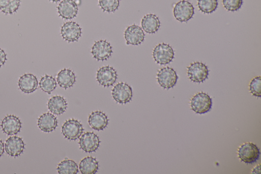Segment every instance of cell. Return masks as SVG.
I'll list each match as a JSON object with an SVG mask.
<instances>
[{
  "mask_svg": "<svg viewBox=\"0 0 261 174\" xmlns=\"http://www.w3.org/2000/svg\"><path fill=\"white\" fill-rule=\"evenodd\" d=\"M80 25L75 22L66 23L62 27L61 34L63 39L69 43L78 41L81 36Z\"/></svg>",
  "mask_w": 261,
  "mask_h": 174,
  "instance_id": "30bf717a",
  "label": "cell"
},
{
  "mask_svg": "<svg viewBox=\"0 0 261 174\" xmlns=\"http://www.w3.org/2000/svg\"><path fill=\"white\" fill-rule=\"evenodd\" d=\"M109 120L105 113L101 111L92 112L89 119L91 127L97 131H101L106 128Z\"/></svg>",
  "mask_w": 261,
  "mask_h": 174,
  "instance_id": "ac0fdd59",
  "label": "cell"
},
{
  "mask_svg": "<svg viewBox=\"0 0 261 174\" xmlns=\"http://www.w3.org/2000/svg\"><path fill=\"white\" fill-rule=\"evenodd\" d=\"M57 9L60 16L67 20L75 18L78 11V6L73 0H64Z\"/></svg>",
  "mask_w": 261,
  "mask_h": 174,
  "instance_id": "2e32d148",
  "label": "cell"
},
{
  "mask_svg": "<svg viewBox=\"0 0 261 174\" xmlns=\"http://www.w3.org/2000/svg\"><path fill=\"white\" fill-rule=\"evenodd\" d=\"M50 1H51L53 3H57V2L61 1V0H50Z\"/></svg>",
  "mask_w": 261,
  "mask_h": 174,
  "instance_id": "836d02e7",
  "label": "cell"
},
{
  "mask_svg": "<svg viewBox=\"0 0 261 174\" xmlns=\"http://www.w3.org/2000/svg\"><path fill=\"white\" fill-rule=\"evenodd\" d=\"M112 53V48L110 44L104 40L96 42L92 50L94 57L98 61L107 60L111 57Z\"/></svg>",
  "mask_w": 261,
  "mask_h": 174,
  "instance_id": "9c48e42d",
  "label": "cell"
},
{
  "mask_svg": "<svg viewBox=\"0 0 261 174\" xmlns=\"http://www.w3.org/2000/svg\"><path fill=\"white\" fill-rule=\"evenodd\" d=\"M125 38L127 45L137 46L144 41L145 35L141 27L133 25L128 27L126 30Z\"/></svg>",
  "mask_w": 261,
  "mask_h": 174,
  "instance_id": "4fadbf2b",
  "label": "cell"
},
{
  "mask_svg": "<svg viewBox=\"0 0 261 174\" xmlns=\"http://www.w3.org/2000/svg\"><path fill=\"white\" fill-rule=\"evenodd\" d=\"M194 14L193 6L185 0L177 3L173 9L175 18L181 22H187L193 17Z\"/></svg>",
  "mask_w": 261,
  "mask_h": 174,
  "instance_id": "277c9868",
  "label": "cell"
},
{
  "mask_svg": "<svg viewBox=\"0 0 261 174\" xmlns=\"http://www.w3.org/2000/svg\"><path fill=\"white\" fill-rule=\"evenodd\" d=\"M261 77L260 76L253 78L249 84V91L251 94L257 97H260Z\"/></svg>",
  "mask_w": 261,
  "mask_h": 174,
  "instance_id": "f546056e",
  "label": "cell"
},
{
  "mask_svg": "<svg viewBox=\"0 0 261 174\" xmlns=\"http://www.w3.org/2000/svg\"><path fill=\"white\" fill-rule=\"evenodd\" d=\"M3 131L9 135L19 133L22 128L20 119L14 115H8L3 120L1 124Z\"/></svg>",
  "mask_w": 261,
  "mask_h": 174,
  "instance_id": "5bb4252c",
  "label": "cell"
},
{
  "mask_svg": "<svg viewBox=\"0 0 261 174\" xmlns=\"http://www.w3.org/2000/svg\"><path fill=\"white\" fill-rule=\"evenodd\" d=\"M224 8L230 12L238 11L242 7L243 0H222Z\"/></svg>",
  "mask_w": 261,
  "mask_h": 174,
  "instance_id": "f1b7e54d",
  "label": "cell"
},
{
  "mask_svg": "<svg viewBox=\"0 0 261 174\" xmlns=\"http://www.w3.org/2000/svg\"><path fill=\"white\" fill-rule=\"evenodd\" d=\"M118 78L117 71L110 66L100 68L97 72V79L99 83L104 87L113 85Z\"/></svg>",
  "mask_w": 261,
  "mask_h": 174,
  "instance_id": "8fae6325",
  "label": "cell"
},
{
  "mask_svg": "<svg viewBox=\"0 0 261 174\" xmlns=\"http://www.w3.org/2000/svg\"><path fill=\"white\" fill-rule=\"evenodd\" d=\"M48 106L49 110L52 113L61 115L66 111L68 107V103L63 97L56 96L49 100Z\"/></svg>",
  "mask_w": 261,
  "mask_h": 174,
  "instance_id": "ffe728a7",
  "label": "cell"
},
{
  "mask_svg": "<svg viewBox=\"0 0 261 174\" xmlns=\"http://www.w3.org/2000/svg\"><path fill=\"white\" fill-rule=\"evenodd\" d=\"M188 75L189 78L193 82H203L208 77L209 70L202 63H194L188 68Z\"/></svg>",
  "mask_w": 261,
  "mask_h": 174,
  "instance_id": "52a82bcc",
  "label": "cell"
},
{
  "mask_svg": "<svg viewBox=\"0 0 261 174\" xmlns=\"http://www.w3.org/2000/svg\"><path fill=\"white\" fill-rule=\"evenodd\" d=\"M5 153V144L3 140L0 139V157H1Z\"/></svg>",
  "mask_w": 261,
  "mask_h": 174,
  "instance_id": "1f68e13d",
  "label": "cell"
},
{
  "mask_svg": "<svg viewBox=\"0 0 261 174\" xmlns=\"http://www.w3.org/2000/svg\"><path fill=\"white\" fill-rule=\"evenodd\" d=\"M120 0H99V6L105 12L114 13L120 6Z\"/></svg>",
  "mask_w": 261,
  "mask_h": 174,
  "instance_id": "83f0119b",
  "label": "cell"
},
{
  "mask_svg": "<svg viewBox=\"0 0 261 174\" xmlns=\"http://www.w3.org/2000/svg\"><path fill=\"white\" fill-rule=\"evenodd\" d=\"M178 76L172 68L166 67L161 69L157 74V80L161 87L169 89L173 88L177 82Z\"/></svg>",
  "mask_w": 261,
  "mask_h": 174,
  "instance_id": "ba28073f",
  "label": "cell"
},
{
  "mask_svg": "<svg viewBox=\"0 0 261 174\" xmlns=\"http://www.w3.org/2000/svg\"><path fill=\"white\" fill-rule=\"evenodd\" d=\"M259 154V150L257 146L251 142L242 144L238 150L239 158L247 164L255 162L258 159Z\"/></svg>",
  "mask_w": 261,
  "mask_h": 174,
  "instance_id": "3957f363",
  "label": "cell"
},
{
  "mask_svg": "<svg viewBox=\"0 0 261 174\" xmlns=\"http://www.w3.org/2000/svg\"><path fill=\"white\" fill-rule=\"evenodd\" d=\"M58 126L57 118L50 113L43 114L38 120V126L45 132L54 131Z\"/></svg>",
  "mask_w": 261,
  "mask_h": 174,
  "instance_id": "d6986e66",
  "label": "cell"
},
{
  "mask_svg": "<svg viewBox=\"0 0 261 174\" xmlns=\"http://www.w3.org/2000/svg\"><path fill=\"white\" fill-rule=\"evenodd\" d=\"M5 149L10 156L18 157L24 151L25 143L22 138L16 136H12L6 140Z\"/></svg>",
  "mask_w": 261,
  "mask_h": 174,
  "instance_id": "9a60e30c",
  "label": "cell"
},
{
  "mask_svg": "<svg viewBox=\"0 0 261 174\" xmlns=\"http://www.w3.org/2000/svg\"><path fill=\"white\" fill-rule=\"evenodd\" d=\"M57 170L60 174H76L78 172V167L74 161L66 159L59 164Z\"/></svg>",
  "mask_w": 261,
  "mask_h": 174,
  "instance_id": "cb8c5ba5",
  "label": "cell"
},
{
  "mask_svg": "<svg viewBox=\"0 0 261 174\" xmlns=\"http://www.w3.org/2000/svg\"><path fill=\"white\" fill-rule=\"evenodd\" d=\"M40 86L43 91L50 94L56 88L57 83L53 77L45 75L42 78Z\"/></svg>",
  "mask_w": 261,
  "mask_h": 174,
  "instance_id": "4316f807",
  "label": "cell"
},
{
  "mask_svg": "<svg viewBox=\"0 0 261 174\" xmlns=\"http://www.w3.org/2000/svg\"><path fill=\"white\" fill-rule=\"evenodd\" d=\"M98 168V161L93 157L84 158L80 163V170L83 174H95Z\"/></svg>",
  "mask_w": 261,
  "mask_h": 174,
  "instance_id": "603a6c76",
  "label": "cell"
},
{
  "mask_svg": "<svg viewBox=\"0 0 261 174\" xmlns=\"http://www.w3.org/2000/svg\"><path fill=\"white\" fill-rule=\"evenodd\" d=\"M83 132L82 125L74 119L67 121L62 127V133L69 139L75 140L78 139Z\"/></svg>",
  "mask_w": 261,
  "mask_h": 174,
  "instance_id": "5b68a950",
  "label": "cell"
},
{
  "mask_svg": "<svg viewBox=\"0 0 261 174\" xmlns=\"http://www.w3.org/2000/svg\"><path fill=\"white\" fill-rule=\"evenodd\" d=\"M57 79L60 86L67 90L75 84L76 76L72 70L65 69L58 74Z\"/></svg>",
  "mask_w": 261,
  "mask_h": 174,
  "instance_id": "7402d4cb",
  "label": "cell"
},
{
  "mask_svg": "<svg viewBox=\"0 0 261 174\" xmlns=\"http://www.w3.org/2000/svg\"><path fill=\"white\" fill-rule=\"evenodd\" d=\"M7 61V54L4 50L0 48V67H3Z\"/></svg>",
  "mask_w": 261,
  "mask_h": 174,
  "instance_id": "4dcf8cb0",
  "label": "cell"
},
{
  "mask_svg": "<svg viewBox=\"0 0 261 174\" xmlns=\"http://www.w3.org/2000/svg\"><path fill=\"white\" fill-rule=\"evenodd\" d=\"M99 137L94 132H86L80 139V148L86 153L94 152L100 144Z\"/></svg>",
  "mask_w": 261,
  "mask_h": 174,
  "instance_id": "7c38bea8",
  "label": "cell"
},
{
  "mask_svg": "<svg viewBox=\"0 0 261 174\" xmlns=\"http://www.w3.org/2000/svg\"><path fill=\"white\" fill-rule=\"evenodd\" d=\"M174 55L171 47L164 43L158 45L154 49L153 53L155 62L161 65H167L171 62Z\"/></svg>",
  "mask_w": 261,
  "mask_h": 174,
  "instance_id": "7a4b0ae2",
  "label": "cell"
},
{
  "mask_svg": "<svg viewBox=\"0 0 261 174\" xmlns=\"http://www.w3.org/2000/svg\"><path fill=\"white\" fill-rule=\"evenodd\" d=\"M141 26L146 33L153 34L158 31L160 26V22L155 15L149 14L143 18Z\"/></svg>",
  "mask_w": 261,
  "mask_h": 174,
  "instance_id": "44dd1931",
  "label": "cell"
},
{
  "mask_svg": "<svg viewBox=\"0 0 261 174\" xmlns=\"http://www.w3.org/2000/svg\"><path fill=\"white\" fill-rule=\"evenodd\" d=\"M199 10L205 14H211L215 12L218 7L217 0H198Z\"/></svg>",
  "mask_w": 261,
  "mask_h": 174,
  "instance_id": "484cf974",
  "label": "cell"
},
{
  "mask_svg": "<svg viewBox=\"0 0 261 174\" xmlns=\"http://www.w3.org/2000/svg\"><path fill=\"white\" fill-rule=\"evenodd\" d=\"M260 165H258L255 167L252 171V173H260Z\"/></svg>",
  "mask_w": 261,
  "mask_h": 174,
  "instance_id": "d6a6232c",
  "label": "cell"
},
{
  "mask_svg": "<svg viewBox=\"0 0 261 174\" xmlns=\"http://www.w3.org/2000/svg\"><path fill=\"white\" fill-rule=\"evenodd\" d=\"M20 89L24 93L31 94L36 91L38 87V80L32 74H26L20 77L19 81Z\"/></svg>",
  "mask_w": 261,
  "mask_h": 174,
  "instance_id": "e0dca14e",
  "label": "cell"
},
{
  "mask_svg": "<svg viewBox=\"0 0 261 174\" xmlns=\"http://www.w3.org/2000/svg\"><path fill=\"white\" fill-rule=\"evenodd\" d=\"M112 94L113 99L117 102L120 104H126L130 102L132 99V89L128 84L121 82L114 87Z\"/></svg>",
  "mask_w": 261,
  "mask_h": 174,
  "instance_id": "8992f818",
  "label": "cell"
},
{
  "mask_svg": "<svg viewBox=\"0 0 261 174\" xmlns=\"http://www.w3.org/2000/svg\"><path fill=\"white\" fill-rule=\"evenodd\" d=\"M212 106V100L210 96L203 92L195 95L191 101L192 110L197 113L202 114L209 111Z\"/></svg>",
  "mask_w": 261,
  "mask_h": 174,
  "instance_id": "6da1fadb",
  "label": "cell"
},
{
  "mask_svg": "<svg viewBox=\"0 0 261 174\" xmlns=\"http://www.w3.org/2000/svg\"><path fill=\"white\" fill-rule=\"evenodd\" d=\"M20 2V0H0V10L6 14H13L19 9Z\"/></svg>",
  "mask_w": 261,
  "mask_h": 174,
  "instance_id": "d4e9b609",
  "label": "cell"
}]
</instances>
